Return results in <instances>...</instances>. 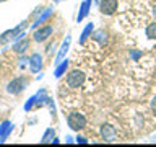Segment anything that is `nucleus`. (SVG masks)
<instances>
[{
  "mask_svg": "<svg viewBox=\"0 0 156 147\" xmlns=\"http://www.w3.org/2000/svg\"><path fill=\"white\" fill-rule=\"evenodd\" d=\"M42 10H44V7H36V8H34V12L31 13V18H36V17H39V15L42 13Z\"/></svg>",
  "mask_w": 156,
  "mask_h": 147,
  "instance_id": "22",
  "label": "nucleus"
},
{
  "mask_svg": "<svg viewBox=\"0 0 156 147\" xmlns=\"http://www.w3.org/2000/svg\"><path fill=\"white\" fill-rule=\"evenodd\" d=\"M70 44H72V34L68 33L67 36H65V39H63V43H62V46L58 47V52H57V56H55V66L60 61H63V59H65V54L68 52V49H70Z\"/></svg>",
  "mask_w": 156,
  "mask_h": 147,
  "instance_id": "12",
  "label": "nucleus"
},
{
  "mask_svg": "<svg viewBox=\"0 0 156 147\" xmlns=\"http://www.w3.org/2000/svg\"><path fill=\"white\" fill-rule=\"evenodd\" d=\"M29 43H31V39L28 38V34L26 36H23V38H20V39H15V41L12 43V51L15 54H24L26 52V49L29 47Z\"/></svg>",
  "mask_w": 156,
  "mask_h": 147,
  "instance_id": "8",
  "label": "nucleus"
},
{
  "mask_svg": "<svg viewBox=\"0 0 156 147\" xmlns=\"http://www.w3.org/2000/svg\"><path fill=\"white\" fill-rule=\"evenodd\" d=\"M73 142H75V139L72 136H65V144H73Z\"/></svg>",
  "mask_w": 156,
  "mask_h": 147,
  "instance_id": "25",
  "label": "nucleus"
},
{
  "mask_svg": "<svg viewBox=\"0 0 156 147\" xmlns=\"http://www.w3.org/2000/svg\"><path fill=\"white\" fill-rule=\"evenodd\" d=\"M99 132L104 142H114L117 139V129L112 124H102L99 127Z\"/></svg>",
  "mask_w": 156,
  "mask_h": 147,
  "instance_id": "9",
  "label": "nucleus"
},
{
  "mask_svg": "<svg viewBox=\"0 0 156 147\" xmlns=\"http://www.w3.org/2000/svg\"><path fill=\"white\" fill-rule=\"evenodd\" d=\"M145 34H146V38H148V39H156V21L150 23L148 26H146Z\"/></svg>",
  "mask_w": 156,
  "mask_h": 147,
  "instance_id": "19",
  "label": "nucleus"
},
{
  "mask_svg": "<svg viewBox=\"0 0 156 147\" xmlns=\"http://www.w3.org/2000/svg\"><path fill=\"white\" fill-rule=\"evenodd\" d=\"M28 67H29V72L33 74H39L42 70V56L39 52H33L29 56V62H28Z\"/></svg>",
  "mask_w": 156,
  "mask_h": 147,
  "instance_id": "10",
  "label": "nucleus"
},
{
  "mask_svg": "<svg viewBox=\"0 0 156 147\" xmlns=\"http://www.w3.org/2000/svg\"><path fill=\"white\" fill-rule=\"evenodd\" d=\"M3 2H7V0H0V3H3Z\"/></svg>",
  "mask_w": 156,
  "mask_h": 147,
  "instance_id": "29",
  "label": "nucleus"
},
{
  "mask_svg": "<svg viewBox=\"0 0 156 147\" xmlns=\"http://www.w3.org/2000/svg\"><path fill=\"white\" fill-rule=\"evenodd\" d=\"M86 124H88L86 116L83 115V113H80V111H73V113H70V115L67 116V126L70 127L72 131H75V132L83 131L86 127Z\"/></svg>",
  "mask_w": 156,
  "mask_h": 147,
  "instance_id": "4",
  "label": "nucleus"
},
{
  "mask_svg": "<svg viewBox=\"0 0 156 147\" xmlns=\"http://www.w3.org/2000/svg\"><path fill=\"white\" fill-rule=\"evenodd\" d=\"M98 7H99V12L106 17H111L117 12L119 8V0H99L98 2Z\"/></svg>",
  "mask_w": 156,
  "mask_h": 147,
  "instance_id": "7",
  "label": "nucleus"
},
{
  "mask_svg": "<svg viewBox=\"0 0 156 147\" xmlns=\"http://www.w3.org/2000/svg\"><path fill=\"white\" fill-rule=\"evenodd\" d=\"M90 10H91V3H88L86 0H83L80 3V8H78V15H76V23H81L88 15H90Z\"/></svg>",
  "mask_w": 156,
  "mask_h": 147,
  "instance_id": "15",
  "label": "nucleus"
},
{
  "mask_svg": "<svg viewBox=\"0 0 156 147\" xmlns=\"http://www.w3.org/2000/svg\"><path fill=\"white\" fill-rule=\"evenodd\" d=\"M49 108L52 113L55 111V106H54V100L51 96L47 95V92L44 90V88H41L39 92H36L33 96H29L26 103H24V106H23V110L29 113V111H33V110H41V108Z\"/></svg>",
  "mask_w": 156,
  "mask_h": 147,
  "instance_id": "1",
  "label": "nucleus"
},
{
  "mask_svg": "<svg viewBox=\"0 0 156 147\" xmlns=\"http://www.w3.org/2000/svg\"><path fill=\"white\" fill-rule=\"evenodd\" d=\"M153 17L156 18V5H154V7H153Z\"/></svg>",
  "mask_w": 156,
  "mask_h": 147,
  "instance_id": "27",
  "label": "nucleus"
},
{
  "mask_svg": "<svg viewBox=\"0 0 156 147\" xmlns=\"http://www.w3.org/2000/svg\"><path fill=\"white\" fill-rule=\"evenodd\" d=\"M18 62H20V69H24L28 66V62H29V56H24V54H20V59H18Z\"/></svg>",
  "mask_w": 156,
  "mask_h": 147,
  "instance_id": "21",
  "label": "nucleus"
},
{
  "mask_svg": "<svg viewBox=\"0 0 156 147\" xmlns=\"http://www.w3.org/2000/svg\"><path fill=\"white\" fill-rule=\"evenodd\" d=\"M93 31H94V23H88L85 28H83V31H81V34H80V39H78V44H85L88 39L91 38V34H93Z\"/></svg>",
  "mask_w": 156,
  "mask_h": 147,
  "instance_id": "17",
  "label": "nucleus"
},
{
  "mask_svg": "<svg viewBox=\"0 0 156 147\" xmlns=\"http://www.w3.org/2000/svg\"><path fill=\"white\" fill-rule=\"evenodd\" d=\"M86 2H88V3H91V0H86Z\"/></svg>",
  "mask_w": 156,
  "mask_h": 147,
  "instance_id": "30",
  "label": "nucleus"
},
{
  "mask_svg": "<svg viewBox=\"0 0 156 147\" xmlns=\"http://www.w3.org/2000/svg\"><path fill=\"white\" fill-rule=\"evenodd\" d=\"M28 23H29L28 20H24V21H21L20 24H16L15 28H10V29H7V31H3L2 34H0V44H2V46H5V44H8V43H13L15 39L18 38L20 33L29 28Z\"/></svg>",
  "mask_w": 156,
  "mask_h": 147,
  "instance_id": "3",
  "label": "nucleus"
},
{
  "mask_svg": "<svg viewBox=\"0 0 156 147\" xmlns=\"http://www.w3.org/2000/svg\"><path fill=\"white\" fill-rule=\"evenodd\" d=\"M0 101H2V96H0Z\"/></svg>",
  "mask_w": 156,
  "mask_h": 147,
  "instance_id": "31",
  "label": "nucleus"
},
{
  "mask_svg": "<svg viewBox=\"0 0 156 147\" xmlns=\"http://www.w3.org/2000/svg\"><path fill=\"white\" fill-rule=\"evenodd\" d=\"M54 34V26L52 24H42L33 29V41L34 43H46L49 38Z\"/></svg>",
  "mask_w": 156,
  "mask_h": 147,
  "instance_id": "6",
  "label": "nucleus"
},
{
  "mask_svg": "<svg viewBox=\"0 0 156 147\" xmlns=\"http://www.w3.org/2000/svg\"><path fill=\"white\" fill-rule=\"evenodd\" d=\"M13 123L10 121V119H5L0 123V144H3L5 141L8 139V136L13 132Z\"/></svg>",
  "mask_w": 156,
  "mask_h": 147,
  "instance_id": "13",
  "label": "nucleus"
},
{
  "mask_svg": "<svg viewBox=\"0 0 156 147\" xmlns=\"http://www.w3.org/2000/svg\"><path fill=\"white\" fill-rule=\"evenodd\" d=\"M29 85V78L26 75H18L12 78L8 83H7V93H10V95H21V93L26 90V87Z\"/></svg>",
  "mask_w": 156,
  "mask_h": 147,
  "instance_id": "2",
  "label": "nucleus"
},
{
  "mask_svg": "<svg viewBox=\"0 0 156 147\" xmlns=\"http://www.w3.org/2000/svg\"><path fill=\"white\" fill-rule=\"evenodd\" d=\"M75 142H76V144H88V139H86V137H83V136H76Z\"/></svg>",
  "mask_w": 156,
  "mask_h": 147,
  "instance_id": "23",
  "label": "nucleus"
},
{
  "mask_svg": "<svg viewBox=\"0 0 156 147\" xmlns=\"http://www.w3.org/2000/svg\"><path fill=\"white\" fill-rule=\"evenodd\" d=\"M91 38L94 39L99 46H102V47L107 44V39H109V38H107V31H104V29H94L93 34H91Z\"/></svg>",
  "mask_w": 156,
  "mask_h": 147,
  "instance_id": "16",
  "label": "nucleus"
},
{
  "mask_svg": "<svg viewBox=\"0 0 156 147\" xmlns=\"http://www.w3.org/2000/svg\"><path fill=\"white\" fill-rule=\"evenodd\" d=\"M150 106H151V111H153L154 115H156V96H153V100H151Z\"/></svg>",
  "mask_w": 156,
  "mask_h": 147,
  "instance_id": "24",
  "label": "nucleus"
},
{
  "mask_svg": "<svg viewBox=\"0 0 156 147\" xmlns=\"http://www.w3.org/2000/svg\"><path fill=\"white\" fill-rule=\"evenodd\" d=\"M129 56H130V59H132L133 62H136L141 56H143V51H138V49H130Z\"/></svg>",
  "mask_w": 156,
  "mask_h": 147,
  "instance_id": "20",
  "label": "nucleus"
},
{
  "mask_svg": "<svg viewBox=\"0 0 156 147\" xmlns=\"http://www.w3.org/2000/svg\"><path fill=\"white\" fill-rule=\"evenodd\" d=\"M85 80H86L85 72H83V70H78V69H75V70H70V72L67 74V78H65L67 87L72 88V90L80 88L83 83H85Z\"/></svg>",
  "mask_w": 156,
  "mask_h": 147,
  "instance_id": "5",
  "label": "nucleus"
},
{
  "mask_svg": "<svg viewBox=\"0 0 156 147\" xmlns=\"http://www.w3.org/2000/svg\"><path fill=\"white\" fill-rule=\"evenodd\" d=\"M52 13H54V8H52V7H47V8H44V10H42V13L39 15V17H36V18H34V21H33L31 24H29V28H31V29H36L37 26H41L42 23H46L47 20L52 17Z\"/></svg>",
  "mask_w": 156,
  "mask_h": 147,
  "instance_id": "11",
  "label": "nucleus"
},
{
  "mask_svg": "<svg viewBox=\"0 0 156 147\" xmlns=\"http://www.w3.org/2000/svg\"><path fill=\"white\" fill-rule=\"evenodd\" d=\"M68 66H70V61L65 57L63 61H60L55 66V69H54V77L55 78H62L63 75H65V72L68 70Z\"/></svg>",
  "mask_w": 156,
  "mask_h": 147,
  "instance_id": "14",
  "label": "nucleus"
},
{
  "mask_svg": "<svg viewBox=\"0 0 156 147\" xmlns=\"http://www.w3.org/2000/svg\"><path fill=\"white\" fill-rule=\"evenodd\" d=\"M62 2V0H54V3H60Z\"/></svg>",
  "mask_w": 156,
  "mask_h": 147,
  "instance_id": "28",
  "label": "nucleus"
},
{
  "mask_svg": "<svg viewBox=\"0 0 156 147\" xmlns=\"http://www.w3.org/2000/svg\"><path fill=\"white\" fill-rule=\"evenodd\" d=\"M58 142H60V141H58V137H54V139H52V142H51V144H58Z\"/></svg>",
  "mask_w": 156,
  "mask_h": 147,
  "instance_id": "26",
  "label": "nucleus"
},
{
  "mask_svg": "<svg viewBox=\"0 0 156 147\" xmlns=\"http://www.w3.org/2000/svg\"><path fill=\"white\" fill-rule=\"evenodd\" d=\"M54 137H55V129L54 127H47L41 137V144H51Z\"/></svg>",
  "mask_w": 156,
  "mask_h": 147,
  "instance_id": "18",
  "label": "nucleus"
}]
</instances>
